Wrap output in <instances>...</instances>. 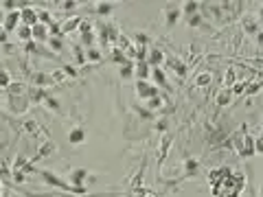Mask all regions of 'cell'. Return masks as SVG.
<instances>
[{"label": "cell", "mask_w": 263, "mask_h": 197, "mask_svg": "<svg viewBox=\"0 0 263 197\" xmlns=\"http://www.w3.org/2000/svg\"><path fill=\"white\" fill-rule=\"evenodd\" d=\"M33 40H40V42H44L46 40V33H49V27L46 25H42V22H38V25H35L33 29Z\"/></svg>", "instance_id": "obj_19"}, {"label": "cell", "mask_w": 263, "mask_h": 197, "mask_svg": "<svg viewBox=\"0 0 263 197\" xmlns=\"http://www.w3.org/2000/svg\"><path fill=\"white\" fill-rule=\"evenodd\" d=\"M0 7H3V9H11V11H14V9L18 7V3H16V0H5V3H0Z\"/></svg>", "instance_id": "obj_38"}, {"label": "cell", "mask_w": 263, "mask_h": 197, "mask_svg": "<svg viewBox=\"0 0 263 197\" xmlns=\"http://www.w3.org/2000/svg\"><path fill=\"white\" fill-rule=\"evenodd\" d=\"M86 140H88V134H86V129H83V127H73L68 131V142H70V145L79 147Z\"/></svg>", "instance_id": "obj_7"}, {"label": "cell", "mask_w": 263, "mask_h": 197, "mask_svg": "<svg viewBox=\"0 0 263 197\" xmlns=\"http://www.w3.org/2000/svg\"><path fill=\"white\" fill-rule=\"evenodd\" d=\"M88 59H90V62H99V59H101V53H99L97 49H90V51H88Z\"/></svg>", "instance_id": "obj_36"}, {"label": "cell", "mask_w": 263, "mask_h": 197, "mask_svg": "<svg viewBox=\"0 0 263 197\" xmlns=\"http://www.w3.org/2000/svg\"><path fill=\"white\" fill-rule=\"evenodd\" d=\"M44 103H46V107H49V110H53V112H59V101H57V99L46 97V99H44Z\"/></svg>", "instance_id": "obj_31"}, {"label": "cell", "mask_w": 263, "mask_h": 197, "mask_svg": "<svg viewBox=\"0 0 263 197\" xmlns=\"http://www.w3.org/2000/svg\"><path fill=\"white\" fill-rule=\"evenodd\" d=\"M197 169H200V160H197V158H187V160H184V177L195 175Z\"/></svg>", "instance_id": "obj_14"}, {"label": "cell", "mask_w": 263, "mask_h": 197, "mask_svg": "<svg viewBox=\"0 0 263 197\" xmlns=\"http://www.w3.org/2000/svg\"><path fill=\"white\" fill-rule=\"evenodd\" d=\"M197 9H200V5H197V3H182V14L187 16V18L195 16Z\"/></svg>", "instance_id": "obj_26"}, {"label": "cell", "mask_w": 263, "mask_h": 197, "mask_svg": "<svg viewBox=\"0 0 263 197\" xmlns=\"http://www.w3.org/2000/svg\"><path fill=\"white\" fill-rule=\"evenodd\" d=\"M243 134H235V147H237V153L241 158H252L256 153L254 149V138L248 134V127H241Z\"/></svg>", "instance_id": "obj_2"}, {"label": "cell", "mask_w": 263, "mask_h": 197, "mask_svg": "<svg viewBox=\"0 0 263 197\" xmlns=\"http://www.w3.org/2000/svg\"><path fill=\"white\" fill-rule=\"evenodd\" d=\"M152 77H154V81H156V86L165 88V90H171V86H169V81H167L163 68H152Z\"/></svg>", "instance_id": "obj_10"}, {"label": "cell", "mask_w": 263, "mask_h": 197, "mask_svg": "<svg viewBox=\"0 0 263 197\" xmlns=\"http://www.w3.org/2000/svg\"><path fill=\"white\" fill-rule=\"evenodd\" d=\"M263 88V81H254V83H250V88H246V94L248 97H252V94H256Z\"/></svg>", "instance_id": "obj_30"}, {"label": "cell", "mask_w": 263, "mask_h": 197, "mask_svg": "<svg viewBox=\"0 0 263 197\" xmlns=\"http://www.w3.org/2000/svg\"><path fill=\"white\" fill-rule=\"evenodd\" d=\"M134 75H136V66L127 59V62H125V64L121 66V77H123V79H132Z\"/></svg>", "instance_id": "obj_23"}, {"label": "cell", "mask_w": 263, "mask_h": 197, "mask_svg": "<svg viewBox=\"0 0 263 197\" xmlns=\"http://www.w3.org/2000/svg\"><path fill=\"white\" fill-rule=\"evenodd\" d=\"M127 197H134V195H127Z\"/></svg>", "instance_id": "obj_46"}, {"label": "cell", "mask_w": 263, "mask_h": 197, "mask_svg": "<svg viewBox=\"0 0 263 197\" xmlns=\"http://www.w3.org/2000/svg\"><path fill=\"white\" fill-rule=\"evenodd\" d=\"M149 66L147 62H139L136 64V77H139V81H147V75H149Z\"/></svg>", "instance_id": "obj_21"}, {"label": "cell", "mask_w": 263, "mask_h": 197, "mask_svg": "<svg viewBox=\"0 0 263 197\" xmlns=\"http://www.w3.org/2000/svg\"><path fill=\"white\" fill-rule=\"evenodd\" d=\"M243 29L250 33V35H256L259 33V25H256V20H252V18H243Z\"/></svg>", "instance_id": "obj_24"}, {"label": "cell", "mask_w": 263, "mask_h": 197, "mask_svg": "<svg viewBox=\"0 0 263 197\" xmlns=\"http://www.w3.org/2000/svg\"><path fill=\"white\" fill-rule=\"evenodd\" d=\"M81 42H83V44H92V42H94L90 22H83V25H81Z\"/></svg>", "instance_id": "obj_16"}, {"label": "cell", "mask_w": 263, "mask_h": 197, "mask_svg": "<svg viewBox=\"0 0 263 197\" xmlns=\"http://www.w3.org/2000/svg\"><path fill=\"white\" fill-rule=\"evenodd\" d=\"M5 16H7V14H3V11H0V22H5Z\"/></svg>", "instance_id": "obj_41"}, {"label": "cell", "mask_w": 263, "mask_h": 197, "mask_svg": "<svg viewBox=\"0 0 263 197\" xmlns=\"http://www.w3.org/2000/svg\"><path fill=\"white\" fill-rule=\"evenodd\" d=\"M169 149H171V136H163V142H160V156H158V169H160V164L165 162Z\"/></svg>", "instance_id": "obj_15"}, {"label": "cell", "mask_w": 263, "mask_h": 197, "mask_svg": "<svg viewBox=\"0 0 263 197\" xmlns=\"http://www.w3.org/2000/svg\"><path fill=\"white\" fill-rule=\"evenodd\" d=\"M246 86H248L246 81H237L235 86L230 88V90H232V94H243V92H246Z\"/></svg>", "instance_id": "obj_32"}, {"label": "cell", "mask_w": 263, "mask_h": 197, "mask_svg": "<svg viewBox=\"0 0 263 197\" xmlns=\"http://www.w3.org/2000/svg\"><path fill=\"white\" fill-rule=\"evenodd\" d=\"M49 44H51V49H55V51H62V40H59V38H51L49 40Z\"/></svg>", "instance_id": "obj_35"}, {"label": "cell", "mask_w": 263, "mask_h": 197, "mask_svg": "<svg viewBox=\"0 0 263 197\" xmlns=\"http://www.w3.org/2000/svg\"><path fill=\"white\" fill-rule=\"evenodd\" d=\"M20 11H9L7 16H5V22H3V29L7 33H11V31H18V25H20Z\"/></svg>", "instance_id": "obj_6"}, {"label": "cell", "mask_w": 263, "mask_h": 197, "mask_svg": "<svg viewBox=\"0 0 263 197\" xmlns=\"http://www.w3.org/2000/svg\"><path fill=\"white\" fill-rule=\"evenodd\" d=\"M171 68H173V73H176L178 77H180V79H184V77L189 75V66L182 62V59H171Z\"/></svg>", "instance_id": "obj_12"}, {"label": "cell", "mask_w": 263, "mask_h": 197, "mask_svg": "<svg viewBox=\"0 0 263 197\" xmlns=\"http://www.w3.org/2000/svg\"><path fill=\"white\" fill-rule=\"evenodd\" d=\"M114 7H116L114 3H97L94 5V11H97V16H110L114 11Z\"/></svg>", "instance_id": "obj_17"}, {"label": "cell", "mask_w": 263, "mask_h": 197, "mask_svg": "<svg viewBox=\"0 0 263 197\" xmlns=\"http://www.w3.org/2000/svg\"><path fill=\"white\" fill-rule=\"evenodd\" d=\"M254 149H256V153H263V134L259 138H254Z\"/></svg>", "instance_id": "obj_39"}, {"label": "cell", "mask_w": 263, "mask_h": 197, "mask_svg": "<svg viewBox=\"0 0 263 197\" xmlns=\"http://www.w3.org/2000/svg\"><path fill=\"white\" fill-rule=\"evenodd\" d=\"M211 73H200V75H195V79H193V83L197 88H206V86H211Z\"/></svg>", "instance_id": "obj_22"}, {"label": "cell", "mask_w": 263, "mask_h": 197, "mask_svg": "<svg viewBox=\"0 0 263 197\" xmlns=\"http://www.w3.org/2000/svg\"><path fill=\"white\" fill-rule=\"evenodd\" d=\"M254 38H256V44H259V46H263V31H259V33L254 35Z\"/></svg>", "instance_id": "obj_40"}, {"label": "cell", "mask_w": 263, "mask_h": 197, "mask_svg": "<svg viewBox=\"0 0 263 197\" xmlns=\"http://www.w3.org/2000/svg\"><path fill=\"white\" fill-rule=\"evenodd\" d=\"M18 38H20L22 42H31V40H33V31H31V27H25V25L18 27Z\"/></svg>", "instance_id": "obj_25"}, {"label": "cell", "mask_w": 263, "mask_h": 197, "mask_svg": "<svg viewBox=\"0 0 263 197\" xmlns=\"http://www.w3.org/2000/svg\"><path fill=\"white\" fill-rule=\"evenodd\" d=\"M187 22H189L191 27H200V25H202V18H200V14H195V16L187 18Z\"/></svg>", "instance_id": "obj_34"}, {"label": "cell", "mask_w": 263, "mask_h": 197, "mask_svg": "<svg viewBox=\"0 0 263 197\" xmlns=\"http://www.w3.org/2000/svg\"><path fill=\"white\" fill-rule=\"evenodd\" d=\"M224 86L226 88H230V86H235V70H228L224 77Z\"/></svg>", "instance_id": "obj_33"}, {"label": "cell", "mask_w": 263, "mask_h": 197, "mask_svg": "<svg viewBox=\"0 0 263 197\" xmlns=\"http://www.w3.org/2000/svg\"><path fill=\"white\" fill-rule=\"evenodd\" d=\"M232 101V90L230 88H224V90L217 92V97H215V103H217L219 107H226Z\"/></svg>", "instance_id": "obj_13"}, {"label": "cell", "mask_w": 263, "mask_h": 197, "mask_svg": "<svg viewBox=\"0 0 263 197\" xmlns=\"http://www.w3.org/2000/svg\"><path fill=\"white\" fill-rule=\"evenodd\" d=\"M147 107H149V110H160V107H163V99H160V94H158V97H154V99H149Z\"/></svg>", "instance_id": "obj_29"}, {"label": "cell", "mask_w": 263, "mask_h": 197, "mask_svg": "<svg viewBox=\"0 0 263 197\" xmlns=\"http://www.w3.org/2000/svg\"><path fill=\"white\" fill-rule=\"evenodd\" d=\"M59 7L66 9V11H73V9L79 7V3H73V0H70V3H59Z\"/></svg>", "instance_id": "obj_37"}, {"label": "cell", "mask_w": 263, "mask_h": 197, "mask_svg": "<svg viewBox=\"0 0 263 197\" xmlns=\"http://www.w3.org/2000/svg\"><path fill=\"white\" fill-rule=\"evenodd\" d=\"M0 195H3V182H0Z\"/></svg>", "instance_id": "obj_44"}, {"label": "cell", "mask_w": 263, "mask_h": 197, "mask_svg": "<svg viewBox=\"0 0 263 197\" xmlns=\"http://www.w3.org/2000/svg\"><path fill=\"white\" fill-rule=\"evenodd\" d=\"M38 173H40L42 180H44V184H49V186H53V188L66 190V193H75V195H86V193H88L86 188H75L70 182H64L59 175H55V173H51V171H46V169H42V171H38Z\"/></svg>", "instance_id": "obj_1"}, {"label": "cell", "mask_w": 263, "mask_h": 197, "mask_svg": "<svg viewBox=\"0 0 263 197\" xmlns=\"http://www.w3.org/2000/svg\"><path fill=\"white\" fill-rule=\"evenodd\" d=\"M147 64L152 66V68H163V64H165V53L160 51V49L149 51V53H147Z\"/></svg>", "instance_id": "obj_8"}, {"label": "cell", "mask_w": 263, "mask_h": 197, "mask_svg": "<svg viewBox=\"0 0 263 197\" xmlns=\"http://www.w3.org/2000/svg\"><path fill=\"white\" fill-rule=\"evenodd\" d=\"M11 86V77L5 68H0V88H9Z\"/></svg>", "instance_id": "obj_28"}, {"label": "cell", "mask_w": 263, "mask_h": 197, "mask_svg": "<svg viewBox=\"0 0 263 197\" xmlns=\"http://www.w3.org/2000/svg\"><path fill=\"white\" fill-rule=\"evenodd\" d=\"M134 42L139 44V49H145V46L149 44V38L145 33H134Z\"/></svg>", "instance_id": "obj_27"}, {"label": "cell", "mask_w": 263, "mask_h": 197, "mask_svg": "<svg viewBox=\"0 0 263 197\" xmlns=\"http://www.w3.org/2000/svg\"><path fill=\"white\" fill-rule=\"evenodd\" d=\"M101 40H103V42H114V40H118L116 27H112V25H101Z\"/></svg>", "instance_id": "obj_11"}, {"label": "cell", "mask_w": 263, "mask_h": 197, "mask_svg": "<svg viewBox=\"0 0 263 197\" xmlns=\"http://www.w3.org/2000/svg\"><path fill=\"white\" fill-rule=\"evenodd\" d=\"M143 197H156V195H152V193H145V195H143Z\"/></svg>", "instance_id": "obj_43"}, {"label": "cell", "mask_w": 263, "mask_h": 197, "mask_svg": "<svg viewBox=\"0 0 263 197\" xmlns=\"http://www.w3.org/2000/svg\"><path fill=\"white\" fill-rule=\"evenodd\" d=\"M55 151V145H53L51 140H46L44 145H42L40 149H38V156H35V160H42V158H49V153H53Z\"/></svg>", "instance_id": "obj_20"}, {"label": "cell", "mask_w": 263, "mask_h": 197, "mask_svg": "<svg viewBox=\"0 0 263 197\" xmlns=\"http://www.w3.org/2000/svg\"><path fill=\"white\" fill-rule=\"evenodd\" d=\"M182 16H184L182 14V5H176V3L165 5V25H167V29L176 27Z\"/></svg>", "instance_id": "obj_3"}, {"label": "cell", "mask_w": 263, "mask_h": 197, "mask_svg": "<svg viewBox=\"0 0 263 197\" xmlns=\"http://www.w3.org/2000/svg\"><path fill=\"white\" fill-rule=\"evenodd\" d=\"M81 25H83V18H81V16L73 18V20H68V22H66V25L62 27V35H64V33H73L75 29H77V27H81Z\"/></svg>", "instance_id": "obj_18"}, {"label": "cell", "mask_w": 263, "mask_h": 197, "mask_svg": "<svg viewBox=\"0 0 263 197\" xmlns=\"http://www.w3.org/2000/svg\"><path fill=\"white\" fill-rule=\"evenodd\" d=\"M259 193H261V197H263V180H261V188H259Z\"/></svg>", "instance_id": "obj_42"}, {"label": "cell", "mask_w": 263, "mask_h": 197, "mask_svg": "<svg viewBox=\"0 0 263 197\" xmlns=\"http://www.w3.org/2000/svg\"><path fill=\"white\" fill-rule=\"evenodd\" d=\"M88 180V171L86 169H75L70 173V184H73L75 188H86L83 186V182Z\"/></svg>", "instance_id": "obj_9"}, {"label": "cell", "mask_w": 263, "mask_h": 197, "mask_svg": "<svg viewBox=\"0 0 263 197\" xmlns=\"http://www.w3.org/2000/svg\"><path fill=\"white\" fill-rule=\"evenodd\" d=\"M136 94H139L141 99H154V97H158V88L156 86H152L149 81H136Z\"/></svg>", "instance_id": "obj_4"}, {"label": "cell", "mask_w": 263, "mask_h": 197, "mask_svg": "<svg viewBox=\"0 0 263 197\" xmlns=\"http://www.w3.org/2000/svg\"><path fill=\"white\" fill-rule=\"evenodd\" d=\"M20 20H22V25L25 27H35L40 22V11H35V9H31V7H25L20 11Z\"/></svg>", "instance_id": "obj_5"}, {"label": "cell", "mask_w": 263, "mask_h": 197, "mask_svg": "<svg viewBox=\"0 0 263 197\" xmlns=\"http://www.w3.org/2000/svg\"><path fill=\"white\" fill-rule=\"evenodd\" d=\"M261 20H263V7H261Z\"/></svg>", "instance_id": "obj_45"}]
</instances>
